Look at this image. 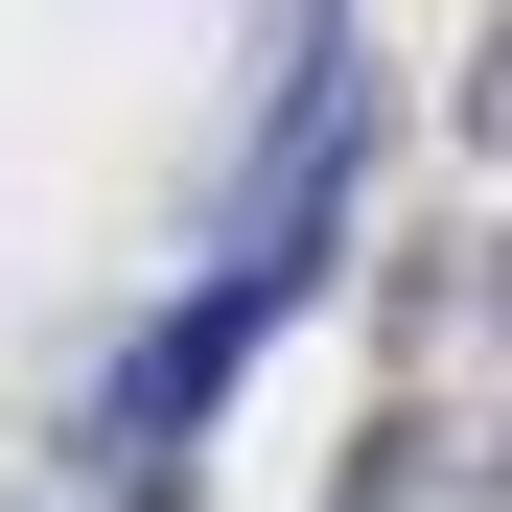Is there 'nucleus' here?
I'll return each mask as SVG.
<instances>
[{"label": "nucleus", "instance_id": "1", "mask_svg": "<svg viewBox=\"0 0 512 512\" xmlns=\"http://www.w3.org/2000/svg\"><path fill=\"white\" fill-rule=\"evenodd\" d=\"M489 303H512V233H489Z\"/></svg>", "mask_w": 512, "mask_h": 512}, {"label": "nucleus", "instance_id": "2", "mask_svg": "<svg viewBox=\"0 0 512 512\" xmlns=\"http://www.w3.org/2000/svg\"><path fill=\"white\" fill-rule=\"evenodd\" d=\"M94 512H140V489H94Z\"/></svg>", "mask_w": 512, "mask_h": 512}]
</instances>
